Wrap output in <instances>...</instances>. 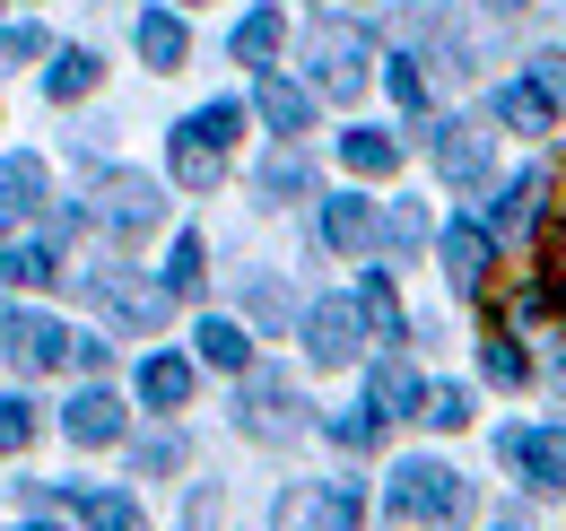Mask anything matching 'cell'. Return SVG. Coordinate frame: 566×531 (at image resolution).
Returning <instances> with one entry per match:
<instances>
[{
	"instance_id": "cell-25",
	"label": "cell",
	"mask_w": 566,
	"mask_h": 531,
	"mask_svg": "<svg viewBox=\"0 0 566 531\" xmlns=\"http://www.w3.org/2000/svg\"><path fill=\"white\" fill-rule=\"evenodd\" d=\"M280 44H287V18H280V9H253V18L235 27V62H253V70L271 62Z\"/></svg>"
},
{
	"instance_id": "cell-29",
	"label": "cell",
	"mask_w": 566,
	"mask_h": 531,
	"mask_svg": "<svg viewBox=\"0 0 566 531\" xmlns=\"http://www.w3.org/2000/svg\"><path fill=\"white\" fill-rule=\"evenodd\" d=\"M375 244H384V253H419V244H427V209L392 200V209L375 218Z\"/></svg>"
},
{
	"instance_id": "cell-15",
	"label": "cell",
	"mask_w": 566,
	"mask_h": 531,
	"mask_svg": "<svg viewBox=\"0 0 566 531\" xmlns=\"http://www.w3.org/2000/svg\"><path fill=\"white\" fill-rule=\"evenodd\" d=\"M323 244H332V253H366V244H375V200H323Z\"/></svg>"
},
{
	"instance_id": "cell-16",
	"label": "cell",
	"mask_w": 566,
	"mask_h": 531,
	"mask_svg": "<svg viewBox=\"0 0 566 531\" xmlns=\"http://www.w3.org/2000/svg\"><path fill=\"white\" fill-rule=\"evenodd\" d=\"M357 323L375 340H401V288H392V270H366V288H357Z\"/></svg>"
},
{
	"instance_id": "cell-45",
	"label": "cell",
	"mask_w": 566,
	"mask_h": 531,
	"mask_svg": "<svg viewBox=\"0 0 566 531\" xmlns=\"http://www.w3.org/2000/svg\"><path fill=\"white\" fill-rule=\"evenodd\" d=\"M496 531H523V523H496Z\"/></svg>"
},
{
	"instance_id": "cell-33",
	"label": "cell",
	"mask_w": 566,
	"mask_h": 531,
	"mask_svg": "<svg viewBox=\"0 0 566 531\" xmlns=\"http://www.w3.org/2000/svg\"><path fill=\"white\" fill-rule=\"evenodd\" d=\"M480 366H489V384H505V393H514V384H532V357H523V348H514L505 332L480 348Z\"/></svg>"
},
{
	"instance_id": "cell-11",
	"label": "cell",
	"mask_w": 566,
	"mask_h": 531,
	"mask_svg": "<svg viewBox=\"0 0 566 531\" xmlns=\"http://www.w3.org/2000/svg\"><path fill=\"white\" fill-rule=\"evenodd\" d=\"M436 175H444V184H480V175H489V132H480V123H444V132H436Z\"/></svg>"
},
{
	"instance_id": "cell-28",
	"label": "cell",
	"mask_w": 566,
	"mask_h": 531,
	"mask_svg": "<svg viewBox=\"0 0 566 531\" xmlns=\"http://www.w3.org/2000/svg\"><path fill=\"white\" fill-rule=\"evenodd\" d=\"M532 305L566 314V209H558V227H549V244H541V288H532Z\"/></svg>"
},
{
	"instance_id": "cell-6",
	"label": "cell",
	"mask_w": 566,
	"mask_h": 531,
	"mask_svg": "<svg viewBox=\"0 0 566 531\" xmlns=\"http://www.w3.org/2000/svg\"><path fill=\"white\" fill-rule=\"evenodd\" d=\"M505 462L523 470V488L558 497L566 488V427H514V436H505Z\"/></svg>"
},
{
	"instance_id": "cell-27",
	"label": "cell",
	"mask_w": 566,
	"mask_h": 531,
	"mask_svg": "<svg viewBox=\"0 0 566 531\" xmlns=\"http://www.w3.org/2000/svg\"><path fill=\"white\" fill-rule=\"evenodd\" d=\"M262 123H271V132H305V123H314V96L287 87V79H262Z\"/></svg>"
},
{
	"instance_id": "cell-4",
	"label": "cell",
	"mask_w": 566,
	"mask_h": 531,
	"mask_svg": "<svg viewBox=\"0 0 566 531\" xmlns=\"http://www.w3.org/2000/svg\"><path fill=\"white\" fill-rule=\"evenodd\" d=\"M96 218H105L123 244H140L148 227L166 218V200H157V184H148V175H105V184H96Z\"/></svg>"
},
{
	"instance_id": "cell-40",
	"label": "cell",
	"mask_w": 566,
	"mask_h": 531,
	"mask_svg": "<svg viewBox=\"0 0 566 531\" xmlns=\"http://www.w3.org/2000/svg\"><path fill=\"white\" fill-rule=\"evenodd\" d=\"M384 79H392V96H401L410 114H419V105H427V79H419V62H392V70H384Z\"/></svg>"
},
{
	"instance_id": "cell-20",
	"label": "cell",
	"mask_w": 566,
	"mask_h": 531,
	"mask_svg": "<svg viewBox=\"0 0 566 531\" xmlns=\"http://www.w3.org/2000/svg\"><path fill=\"white\" fill-rule=\"evenodd\" d=\"M140 400L148 409H184V400H192V366H184V357H148L140 366Z\"/></svg>"
},
{
	"instance_id": "cell-26",
	"label": "cell",
	"mask_w": 566,
	"mask_h": 531,
	"mask_svg": "<svg viewBox=\"0 0 566 531\" xmlns=\"http://www.w3.org/2000/svg\"><path fill=\"white\" fill-rule=\"evenodd\" d=\"M210 288V253H201V236H175V253H166V296H201Z\"/></svg>"
},
{
	"instance_id": "cell-22",
	"label": "cell",
	"mask_w": 566,
	"mask_h": 531,
	"mask_svg": "<svg viewBox=\"0 0 566 531\" xmlns=\"http://www.w3.org/2000/svg\"><path fill=\"white\" fill-rule=\"evenodd\" d=\"M496 123H514V132H549V123H558V105L523 79V87H496Z\"/></svg>"
},
{
	"instance_id": "cell-34",
	"label": "cell",
	"mask_w": 566,
	"mask_h": 531,
	"mask_svg": "<svg viewBox=\"0 0 566 531\" xmlns=\"http://www.w3.org/2000/svg\"><path fill=\"white\" fill-rule=\"evenodd\" d=\"M78 514H87V531H140V506L132 497H71Z\"/></svg>"
},
{
	"instance_id": "cell-2",
	"label": "cell",
	"mask_w": 566,
	"mask_h": 531,
	"mask_svg": "<svg viewBox=\"0 0 566 531\" xmlns=\"http://www.w3.org/2000/svg\"><path fill=\"white\" fill-rule=\"evenodd\" d=\"M235 132H244V114H235V105H201L192 123H175V139H166V166H175V184L210 192L218 166H227V148H235Z\"/></svg>"
},
{
	"instance_id": "cell-17",
	"label": "cell",
	"mask_w": 566,
	"mask_h": 531,
	"mask_svg": "<svg viewBox=\"0 0 566 531\" xmlns=\"http://www.w3.org/2000/svg\"><path fill=\"white\" fill-rule=\"evenodd\" d=\"M44 200V166L35 157H0V218H35Z\"/></svg>"
},
{
	"instance_id": "cell-9",
	"label": "cell",
	"mask_w": 566,
	"mask_h": 531,
	"mask_svg": "<svg viewBox=\"0 0 566 531\" xmlns=\"http://www.w3.org/2000/svg\"><path fill=\"white\" fill-rule=\"evenodd\" d=\"M9 357L27 366V375H44V366H71V332L53 323V314H9Z\"/></svg>"
},
{
	"instance_id": "cell-19",
	"label": "cell",
	"mask_w": 566,
	"mask_h": 531,
	"mask_svg": "<svg viewBox=\"0 0 566 531\" xmlns=\"http://www.w3.org/2000/svg\"><path fill=\"white\" fill-rule=\"evenodd\" d=\"M140 53H148V70H184V53H192V35H184V18H166V9H148V18H140Z\"/></svg>"
},
{
	"instance_id": "cell-30",
	"label": "cell",
	"mask_w": 566,
	"mask_h": 531,
	"mask_svg": "<svg viewBox=\"0 0 566 531\" xmlns=\"http://www.w3.org/2000/svg\"><path fill=\"white\" fill-rule=\"evenodd\" d=\"M541 200H549V175H541V166H532V175H523V184H514V192L496 200V227H505V236H523V227H532V218H541Z\"/></svg>"
},
{
	"instance_id": "cell-8",
	"label": "cell",
	"mask_w": 566,
	"mask_h": 531,
	"mask_svg": "<svg viewBox=\"0 0 566 531\" xmlns=\"http://www.w3.org/2000/svg\"><path fill=\"white\" fill-rule=\"evenodd\" d=\"M87 296H105V314L132 323V332H157V323H166V288H140V279H123V270H96Z\"/></svg>"
},
{
	"instance_id": "cell-43",
	"label": "cell",
	"mask_w": 566,
	"mask_h": 531,
	"mask_svg": "<svg viewBox=\"0 0 566 531\" xmlns=\"http://www.w3.org/2000/svg\"><path fill=\"white\" fill-rule=\"evenodd\" d=\"M489 9H496V18H514V9H532V0H489Z\"/></svg>"
},
{
	"instance_id": "cell-3",
	"label": "cell",
	"mask_w": 566,
	"mask_h": 531,
	"mask_svg": "<svg viewBox=\"0 0 566 531\" xmlns=\"http://www.w3.org/2000/svg\"><path fill=\"white\" fill-rule=\"evenodd\" d=\"M366 62H375V35L366 27H314V87L332 96V105H349L357 87H366Z\"/></svg>"
},
{
	"instance_id": "cell-7",
	"label": "cell",
	"mask_w": 566,
	"mask_h": 531,
	"mask_svg": "<svg viewBox=\"0 0 566 531\" xmlns=\"http://www.w3.org/2000/svg\"><path fill=\"white\" fill-rule=\"evenodd\" d=\"M305 418H296V384L287 375H253L244 384V436H262V445H287Z\"/></svg>"
},
{
	"instance_id": "cell-13",
	"label": "cell",
	"mask_w": 566,
	"mask_h": 531,
	"mask_svg": "<svg viewBox=\"0 0 566 531\" xmlns=\"http://www.w3.org/2000/svg\"><path fill=\"white\" fill-rule=\"evenodd\" d=\"M419 400H427V384L401 357H384V366L366 375V409H375V418H419Z\"/></svg>"
},
{
	"instance_id": "cell-18",
	"label": "cell",
	"mask_w": 566,
	"mask_h": 531,
	"mask_svg": "<svg viewBox=\"0 0 566 531\" xmlns=\"http://www.w3.org/2000/svg\"><path fill=\"white\" fill-rule=\"evenodd\" d=\"M0 279H9V288H53V279H62V262H53V244L18 236V244L0 253Z\"/></svg>"
},
{
	"instance_id": "cell-37",
	"label": "cell",
	"mask_w": 566,
	"mask_h": 531,
	"mask_svg": "<svg viewBox=\"0 0 566 531\" xmlns=\"http://www.w3.org/2000/svg\"><path fill=\"white\" fill-rule=\"evenodd\" d=\"M44 53H53L44 27H9V35H0V62H44Z\"/></svg>"
},
{
	"instance_id": "cell-42",
	"label": "cell",
	"mask_w": 566,
	"mask_h": 531,
	"mask_svg": "<svg viewBox=\"0 0 566 531\" xmlns=\"http://www.w3.org/2000/svg\"><path fill=\"white\" fill-rule=\"evenodd\" d=\"M71 366H87V375H105V366H114V348H105V340H71Z\"/></svg>"
},
{
	"instance_id": "cell-38",
	"label": "cell",
	"mask_w": 566,
	"mask_h": 531,
	"mask_svg": "<svg viewBox=\"0 0 566 531\" xmlns=\"http://www.w3.org/2000/svg\"><path fill=\"white\" fill-rule=\"evenodd\" d=\"M132 462L157 479V470H175V462H184V445H175V436H148V445H132Z\"/></svg>"
},
{
	"instance_id": "cell-14",
	"label": "cell",
	"mask_w": 566,
	"mask_h": 531,
	"mask_svg": "<svg viewBox=\"0 0 566 531\" xmlns=\"http://www.w3.org/2000/svg\"><path fill=\"white\" fill-rule=\"evenodd\" d=\"M62 427H71V445H123V400L96 384V393H78L62 409Z\"/></svg>"
},
{
	"instance_id": "cell-5",
	"label": "cell",
	"mask_w": 566,
	"mask_h": 531,
	"mask_svg": "<svg viewBox=\"0 0 566 531\" xmlns=\"http://www.w3.org/2000/svg\"><path fill=\"white\" fill-rule=\"evenodd\" d=\"M357 514H366L357 488H332V497H323V488H287L271 531H357Z\"/></svg>"
},
{
	"instance_id": "cell-35",
	"label": "cell",
	"mask_w": 566,
	"mask_h": 531,
	"mask_svg": "<svg viewBox=\"0 0 566 531\" xmlns=\"http://www.w3.org/2000/svg\"><path fill=\"white\" fill-rule=\"evenodd\" d=\"M262 192H314V166H305V157H296V148H287V157H271V166H262Z\"/></svg>"
},
{
	"instance_id": "cell-10",
	"label": "cell",
	"mask_w": 566,
	"mask_h": 531,
	"mask_svg": "<svg viewBox=\"0 0 566 531\" xmlns=\"http://www.w3.org/2000/svg\"><path fill=\"white\" fill-rule=\"evenodd\" d=\"M444 270H453V288H462V296H471V288H489L496 236H489V227H471V218H453V227H444Z\"/></svg>"
},
{
	"instance_id": "cell-31",
	"label": "cell",
	"mask_w": 566,
	"mask_h": 531,
	"mask_svg": "<svg viewBox=\"0 0 566 531\" xmlns=\"http://www.w3.org/2000/svg\"><path fill=\"white\" fill-rule=\"evenodd\" d=\"M419 418L436 427V436H453V427H471V393H462V384H427Z\"/></svg>"
},
{
	"instance_id": "cell-36",
	"label": "cell",
	"mask_w": 566,
	"mask_h": 531,
	"mask_svg": "<svg viewBox=\"0 0 566 531\" xmlns=\"http://www.w3.org/2000/svg\"><path fill=\"white\" fill-rule=\"evenodd\" d=\"M35 445V409L27 400H0V454H27Z\"/></svg>"
},
{
	"instance_id": "cell-41",
	"label": "cell",
	"mask_w": 566,
	"mask_h": 531,
	"mask_svg": "<svg viewBox=\"0 0 566 531\" xmlns=\"http://www.w3.org/2000/svg\"><path fill=\"white\" fill-rule=\"evenodd\" d=\"M244 296H253V314H262V323H287V296H280V279H253Z\"/></svg>"
},
{
	"instance_id": "cell-32",
	"label": "cell",
	"mask_w": 566,
	"mask_h": 531,
	"mask_svg": "<svg viewBox=\"0 0 566 531\" xmlns=\"http://www.w3.org/2000/svg\"><path fill=\"white\" fill-rule=\"evenodd\" d=\"M332 445H340V454H375V445H384V418H375V409H340V418H332Z\"/></svg>"
},
{
	"instance_id": "cell-21",
	"label": "cell",
	"mask_w": 566,
	"mask_h": 531,
	"mask_svg": "<svg viewBox=\"0 0 566 531\" xmlns=\"http://www.w3.org/2000/svg\"><path fill=\"white\" fill-rule=\"evenodd\" d=\"M192 340H201V357H210V366H227V375H244V366H253V340H244V323H227V314H210Z\"/></svg>"
},
{
	"instance_id": "cell-1",
	"label": "cell",
	"mask_w": 566,
	"mask_h": 531,
	"mask_svg": "<svg viewBox=\"0 0 566 531\" xmlns=\"http://www.w3.org/2000/svg\"><path fill=\"white\" fill-rule=\"evenodd\" d=\"M384 506H392V523H462L471 514V479L444 462H401L392 488H384Z\"/></svg>"
},
{
	"instance_id": "cell-44",
	"label": "cell",
	"mask_w": 566,
	"mask_h": 531,
	"mask_svg": "<svg viewBox=\"0 0 566 531\" xmlns=\"http://www.w3.org/2000/svg\"><path fill=\"white\" fill-rule=\"evenodd\" d=\"M18 531H53V523H18Z\"/></svg>"
},
{
	"instance_id": "cell-24",
	"label": "cell",
	"mask_w": 566,
	"mask_h": 531,
	"mask_svg": "<svg viewBox=\"0 0 566 531\" xmlns=\"http://www.w3.org/2000/svg\"><path fill=\"white\" fill-rule=\"evenodd\" d=\"M44 87H53V105H78V96L96 87V53H87V44H62V53H53V79H44Z\"/></svg>"
},
{
	"instance_id": "cell-39",
	"label": "cell",
	"mask_w": 566,
	"mask_h": 531,
	"mask_svg": "<svg viewBox=\"0 0 566 531\" xmlns=\"http://www.w3.org/2000/svg\"><path fill=\"white\" fill-rule=\"evenodd\" d=\"M532 87H541L549 105H566V53H541V62H532Z\"/></svg>"
},
{
	"instance_id": "cell-12",
	"label": "cell",
	"mask_w": 566,
	"mask_h": 531,
	"mask_svg": "<svg viewBox=\"0 0 566 531\" xmlns=\"http://www.w3.org/2000/svg\"><path fill=\"white\" fill-rule=\"evenodd\" d=\"M305 348H314V366H349L357 357V305H314L305 314Z\"/></svg>"
},
{
	"instance_id": "cell-23",
	"label": "cell",
	"mask_w": 566,
	"mask_h": 531,
	"mask_svg": "<svg viewBox=\"0 0 566 531\" xmlns=\"http://www.w3.org/2000/svg\"><path fill=\"white\" fill-rule=\"evenodd\" d=\"M340 166H349V175H392V166H401V139L392 132H349L340 139Z\"/></svg>"
}]
</instances>
